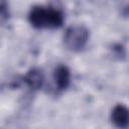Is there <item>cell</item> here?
<instances>
[{
    "label": "cell",
    "mask_w": 129,
    "mask_h": 129,
    "mask_svg": "<svg viewBox=\"0 0 129 129\" xmlns=\"http://www.w3.org/2000/svg\"><path fill=\"white\" fill-rule=\"evenodd\" d=\"M28 19L35 28H58L62 25L63 13L53 7L33 6L29 12Z\"/></svg>",
    "instance_id": "1"
},
{
    "label": "cell",
    "mask_w": 129,
    "mask_h": 129,
    "mask_svg": "<svg viewBox=\"0 0 129 129\" xmlns=\"http://www.w3.org/2000/svg\"><path fill=\"white\" fill-rule=\"evenodd\" d=\"M89 30L83 25L70 26L63 35V43L69 50L81 51L89 40Z\"/></svg>",
    "instance_id": "2"
},
{
    "label": "cell",
    "mask_w": 129,
    "mask_h": 129,
    "mask_svg": "<svg viewBox=\"0 0 129 129\" xmlns=\"http://www.w3.org/2000/svg\"><path fill=\"white\" fill-rule=\"evenodd\" d=\"M111 119L116 127H118L120 129H127L128 123H129L127 107L123 104L116 105L112 110Z\"/></svg>",
    "instance_id": "3"
},
{
    "label": "cell",
    "mask_w": 129,
    "mask_h": 129,
    "mask_svg": "<svg viewBox=\"0 0 129 129\" xmlns=\"http://www.w3.org/2000/svg\"><path fill=\"white\" fill-rule=\"evenodd\" d=\"M55 86L59 91H64L71 83V72L64 64H58L53 73Z\"/></svg>",
    "instance_id": "4"
},
{
    "label": "cell",
    "mask_w": 129,
    "mask_h": 129,
    "mask_svg": "<svg viewBox=\"0 0 129 129\" xmlns=\"http://www.w3.org/2000/svg\"><path fill=\"white\" fill-rule=\"evenodd\" d=\"M23 80H24V83L30 89L37 90L42 87L43 82H44V77H43V73L41 72V70L33 68L26 73Z\"/></svg>",
    "instance_id": "5"
},
{
    "label": "cell",
    "mask_w": 129,
    "mask_h": 129,
    "mask_svg": "<svg viewBox=\"0 0 129 129\" xmlns=\"http://www.w3.org/2000/svg\"><path fill=\"white\" fill-rule=\"evenodd\" d=\"M9 18V10L6 2L0 1V23L5 22Z\"/></svg>",
    "instance_id": "6"
},
{
    "label": "cell",
    "mask_w": 129,
    "mask_h": 129,
    "mask_svg": "<svg viewBox=\"0 0 129 129\" xmlns=\"http://www.w3.org/2000/svg\"><path fill=\"white\" fill-rule=\"evenodd\" d=\"M113 49H114V51L116 52V54H117L118 56H124V55H125L124 48H123V46H122L121 44H117V45H115Z\"/></svg>",
    "instance_id": "7"
}]
</instances>
